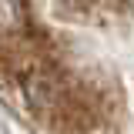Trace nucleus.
<instances>
[{
	"mask_svg": "<svg viewBox=\"0 0 134 134\" xmlns=\"http://www.w3.org/2000/svg\"><path fill=\"white\" fill-rule=\"evenodd\" d=\"M34 30L27 17V0H0V44H14Z\"/></svg>",
	"mask_w": 134,
	"mask_h": 134,
	"instance_id": "1",
	"label": "nucleus"
}]
</instances>
